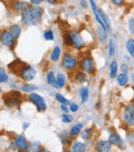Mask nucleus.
I'll return each instance as SVG.
<instances>
[{"label": "nucleus", "instance_id": "cd10ccee", "mask_svg": "<svg viewBox=\"0 0 134 152\" xmlns=\"http://www.w3.org/2000/svg\"><path fill=\"white\" fill-rule=\"evenodd\" d=\"M63 39H64V44L66 45L67 47H73V40H72L70 32L65 33L64 35H63Z\"/></svg>", "mask_w": 134, "mask_h": 152}, {"label": "nucleus", "instance_id": "393cba45", "mask_svg": "<svg viewBox=\"0 0 134 152\" xmlns=\"http://www.w3.org/2000/svg\"><path fill=\"white\" fill-rule=\"evenodd\" d=\"M96 34H97V36H98V38H99V40L100 42H104V40L106 39V30H104L103 28L100 26V27H98V28L96 29Z\"/></svg>", "mask_w": 134, "mask_h": 152}, {"label": "nucleus", "instance_id": "423d86ee", "mask_svg": "<svg viewBox=\"0 0 134 152\" xmlns=\"http://www.w3.org/2000/svg\"><path fill=\"white\" fill-rule=\"evenodd\" d=\"M62 66L67 70H72L78 66V62H76V59L73 56L66 53L62 58Z\"/></svg>", "mask_w": 134, "mask_h": 152}, {"label": "nucleus", "instance_id": "2eb2a0df", "mask_svg": "<svg viewBox=\"0 0 134 152\" xmlns=\"http://www.w3.org/2000/svg\"><path fill=\"white\" fill-rule=\"evenodd\" d=\"M123 120H124L125 124L128 126H133L134 125V117L132 116V115H130L128 112H126V111H124L123 112Z\"/></svg>", "mask_w": 134, "mask_h": 152}, {"label": "nucleus", "instance_id": "a211bd4d", "mask_svg": "<svg viewBox=\"0 0 134 152\" xmlns=\"http://www.w3.org/2000/svg\"><path fill=\"white\" fill-rule=\"evenodd\" d=\"M46 82L49 85L53 87H57L58 88V85H57V78L55 77V74L53 72H49L46 75Z\"/></svg>", "mask_w": 134, "mask_h": 152}, {"label": "nucleus", "instance_id": "9d476101", "mask_svg": "<svg viewBox=\"0 0 134 152\" xmlns=\"http://www.w3.org/2000/svg\"><path fill=\"white\" fill-rule=\"evenodd\" d=\"M112 149V143L109 141H99L95 145V150L99 152H107Z\"/></svg>", "mask_w": 134, "mask_h": 152}, {"label": "nucleus", "instance_id": "ddd939ff", "mask_svg": "<svg viewBox=\"0 0 134 152\" xmlns=\"http://www.w3.org/2000/svg\"><path fill=\"white\" fill-rule=\"evenodd\" d=\"M108 141L112 143V145L114 146H120L122 144V138L119 136L117 132H112L108 137Z\"/></svg>", "mask_w": 134, "mask_h": 152}, {"label": "nucleus", "instance_id": "c85d7f7f", "mask_svg": "<svg viewBox=\"0 0 134 152\" xmlns=\"http://www.w3.org/2000/svg\"><path fill=\"white\" fill-rule=\"evenodd\" d=\"M61 120H62L63 123H71V122L73 121V117H72L71 115H68L67 113H65V114H63L62 117H61Z\"/></svg>", "mask_w": 134, "mask_h": 152}, {"label": "nucleus", "instance_id": "0eeeda50", "mask_svg": "<svg viewBox=\"0 0 134 152\" xmlns=\"http://www.w3.org/2000/svg\"><path fill=\"white\" fill-rule=\"evenodd\" d=\"M16 42V38L10 34L9 31L3 30L1 32V44L2 46L7 47V48H12Z\"/></svg>", "mask_w": 134, "mask_h": 152}, {"label": "nucleus", "instance_id": "4be33fe9", "mask_svg": "<svg viewBox=\"0 0 134 152\" xmlns=\"http://www.w3.org/2000/svg\"><path fill=\"white\" fill-rule=\"evenodd\" d=\"M98 14H99V17H100V19L102 20V22H103L104 24L106 25L107 29H109V27H110V21H109V18H108V17L105 15V12H103V10H98Z\"/></svg>", "mask_w": 134, "mask_h": 152}, {"label": "nucleus", "instance_id": "412c9836", "mask_svg": "<svg viewBox=\"0 0 134 152\" xmlns=\"http://www.w3.org/2000/svg\"><path fill=\"white\" fill-rule=\"evenodd\" d=\"M83 125H84L83 123H80V124H75L74 126H72V127L70 128V130H69V134H70V136H71V137L78 136V134H80V132H82Z\"/></svg>", "mask_w": 134, "mask_h": 152}, {"label": "nucleus", "instance_id": "6ab92c4d", "mask_svg": "<svg viewBox=\"0 0 134 152\" xmlns=\"http://www.w3.org/2000/svg\"><path fill=\"white\" fill-rule=\"evenodd\" d=\"M60 56H61V49L60 47H55L53 49V51L51 52V55H50V59L52 61H58L60 59Z\"/></svg>", "mask_w": 134, "mask_h": 152}, {"label": "nucleus", "instance_id": "7c9ffc66", "mask_svg": "<svg viewBox=\"0 0 134 152\" xmlns=\"http://www.w3.org/2000/svg\"><path fill=\"white\" fill-rule=\"evenodd\" d=\"M8 80V77H7V74L4 72L3 68H0V83H5L6 81Z\"/></svg>", "mask_w": 134, "mask_h": 152}, {"label": "nucleus", "instance_id": "f257e3e1", "mask_svg": "<svg viewBox=\"0 0 134 152\" xmlns=\"http://www.w3.org/2000/svg\"><path fill=\"white\" fill-rule=\"evenodd\" d=\"M7 67L12 74L18 76L19 78H21L25 82H29V81L33 80L35 78V69L32 66L28 65L20 59H16L14 61L10 62L7 65Z\"/></svg>", "mask_w": 134, "mask_h": 152}, {"label": "nucleus", "instance_id": "c9c22d12", "mask_svg": "<svg viewBox=\"0 0 134 152\" xmlns=\"http://www.w3.org/2000/svg\"><path fill=\"white\" fill-rule=\"evenodd\" d=\"M125 111L128 112L129 114L132 115L134 117V104H129V106H127L126 108H125Z\"/></svg>", "mask_w": 134, "mask_h": 152}, {"label": "nucleus", "instance_id": "20e7f679", "mask_svg": "<svg viewBox=\"0 0 134 152\" xmlns=\"http://www.w3.org/2000/svg\"><path fill=\"white\" fill-rule=\"evenodd\" d=\"M80 67L82 70L86 72L89 75H95L96 74V63H95L94 59L92 57H84L82 60L80 61Z\"/></svg>", "mask_w": 134, "mask_h": 152}, {"label": "nucleus", "instance_id": "4c0bfd02", "mask_svg": "<svg viewBox=\"0 0 134 152\" xmlns=\"http://www.w3.org/2000/svg\"><path fill=\"white\" fill-rule=\"evenodd\" d=\"M69 109L71 112H76V111H78V106L76 104H69Z\"/></svg>", "mask_w": 134, "mask_h": 152}, {"label": "nucleus", "instance_id": "a878e982", "mask_svg": "<svg viewBox=\"0 0 134 152\" xmlns=\"http://www.w3.org/2000/svg\"><path fill=\"white\" fill-rule=\"evenodd\" d=\"M66 84V80H65V77L63 74H59L57 76V85H58V88H63Z\"/></svg>", "mask_w": 134, "mask_h": 152}, {"label": "nucleus", "instance_id": "f3484780", "mask_svg": "<svg viewBox=\"0 0 134 152\" xmlns=\"http://www.w3.org/2000/svg\"><path fill=\"white\" fill-rule=\"evenodd\" d=\"M86 145L82 142H74L71 146V151L73 152H84L86 151Z\"/></svg>", "mask_w": 134, "mask_h": 152}, {"label": "nucleus", "instance_id": "7ed1b4c3", "mask_svg": "<svg viewBox=\"0 0 134 152\" xmlns=\"http://www.w3.org/2000/svg\"><path fill=\"white\" fill-rule=\"evenodd\" d=\"M22 94L21 92L17 90L9 91L7 93L2 95V99H3L4 104L8 108H14V107H19L22 104Z\"/></svg>", "mask_w": 134, "mask_h": 152}, {"label": "nucleus", "instance_id": "dca6fc26", "mask_svg": "<svg viewBox=\"0 0 134 152\" xmlns=\"http://www.w3.org/2000/svg\"><path fill=\"white\" fill-rule=\"evenodd\" d=\"M128 75L126 74V72H122V74H120L118 77H117V82H118V85L119 86H125V85L128 83Z\"/></svg>", "mask_w": 134, "mask_h": 152}, {"label": "nucleus", "instance_id": "4468645a", "mask_svg": "<svg viewBox=\"0 0 134 152\" xmlns=\"http://www.w3.org/2000/svg\"><path fill=\"white\" fill-rule=\"evenodd\" d=\"M8 31L10 32V34H12V36H14V38H18L19 36L21 35V32H22V28H21V26L20 25H17V24H14V25H12V26L8 28Z\"/></svg>", "mask_w": 134, "mask_h": 152}, {"label": "nucleus", "instance_id": "79ce46f5", "mask_svg": "<svg viewBox=\"0 0 134 152\" xmlns=\"http://www.w3.org/2000/svg\"><path fill=\"white\" fill-rule=\"evenodd\" d=\"M121 68H122L123 72H128V66H127L126 64H122V66H121Z\"/></svg>", "mask_w": 134, "mask_h": 152}, {"label": "nucleus", "instance_id": "37998d69", "mask_svg": "<svg viewBox=\"0 0 134 152\" xmlns=\"http://www.w3.org/2000/svg\"><path fill=\"white\" fill-rule=\"evenodd\" d=\"M80 5H82L84 8H86L87 7V2H86V0H80Z\"/></svg>", "mask_w": 134, "mask_h": 152}, {"label": "nucleus", "instance_id": "ea45409f", "mask_svg": "<svg viewBox=\"0 0 134 152\" xmlns=\"http://www.w3.org/2000/svg\"><path fill=\"white\" fill-rule=\"evenodd\" d=\"M61 110H62L64 113H68V112L70 111V109H69V107H67V106H66V104H61Z\"/></svg>", "mask_w": 134, "mask_h": 152}, {"label": "nucleus", "instance_id": "f03ea898", "mask_svg": "<svg viewBox=\"0 0 134 152\" xmlns=\"http://www.w3.org/2000/svg\"><path fill=\"white\" fill-rule=\"evenodd\" d=\"M42 15H43V10L41 7L27 6L21 14V20H22L23 24L27 25V26H32V25H36L40 22Z\"/></svg>", "mask_w": 134, "mask_h": 152}, {"label": "nucleus", "instance_id": "bb28decb", "mask_svg": "<svg viewBox=\"0 0 134 152\" xmlns=\"http://www.w3.org/2000/svg\"><path fill=\"white\" fill-rule=\"evenodd\" d=\"M21 90L24 92H32L34 90H38V87L32 84H25L21 87Z\"/></svg>", "mask_w": 134, "mask_h": 152}, {"label": "nucleus", "instance_id": "c03bdc74", "mask_svg": "<svg viewBox=\"0 0 134 152\" xmlns=\"http://www.w3.org/2000/svg\"><path fill=\"white\" fill-rule=\"evenodd\" d=\"M46 2H49V3H52V4H54V3H57L58 2V0H46Z\"/></svg>", "mask_w": 134, "mask_h": 152}, {"label": "nucleus", "instance_id": "b1692460", "mask_svg": "<svg viewBox=\"0 0 134 152\" xmlns=\"http://www.w3.org/2000/svg\"><path fill=\"white\" fill-rule=\"evenodd\" d=\"M126 49L129 54L132 57H134V38L128 39V42H126Z\"/></svg>", "mask_w": 134, "mask_h": 152}, {"label": "nucleus", "instance_id": "c756f323", "mask_svg": "<svg viewBox=\"0 0 134 152\" xmlns=\"http://www.w3.org/2000/svg\"><path fill=\"white\" fill-rule=\"evenodd\" d=\"M56 99L58 100L60 104H69V100L66 99V98H65L64 96H63L62 94H60V93H57L56 94Z\"/></svg>", "mask_w": 134, "mask_h": 152}, {"label": "nucleus", "instance_id": "58836bf2", "mask_svg": "<svg viewBox=\"0 0 134 152\" xmlns=\"http://www.w3.org/2000/svg\"><path fill=\"white\" fill-rule=\"evenodd\" d=\"M110 1H112V3L114 4V5H117V6H122L123 4H124L125 0H110Z\"/></svg>", "mask_w": 134, "mask_h": 152}, {"label": "nucleus", "instance_id": "a19ab883", "mask_svg": "<svg viewBox=\"0 0 134 152\" xmlns=\"http://www.w3.org/2000/svg\"><path fill=\"white\" fill-rule=\"evenodd\" d=\"M42 1H43V0H30V3L33 4V5H38V4H40Z\"/></svg>", "mask_w": 134, "mask_h": 152}, {"label": "nucleus", "instance_id": "e433bc0d", "mask_svg": "<svg viewBox=\"0 0 134 152\" xmlns=\"http://www.w3.org/2000/svg\"><path fill=\"white\" fill-rule=\"evenodd\" d=\"M127 140H128V142H129V143L133 144V143H134V132H129V134H127Z\"/></svg>", "mask_w": 134, "mask_h": 152}, {"label": "nucleus", "instance_id": "f8f14e48", "mask_svg": "<svg viewBox=\"0 0 134 152\" xmlns=\"http://www.w3.org/2000/svg\"><path fill=\"white\" fill-rule=\"evenodd\" d=\"M27 6H29L28 3H26V2H23V1H16L14 4H12V8L16 12H18V14H22L23 10H25V8L27 7Z\"/></svg>", "mask_w": 134, "mask_h": 152}, {"label": "nucleus", "instance_id": "2f4dec72", "mask_svg": "<svg viewBox=\"0 0 134 152\" xmlns=\"http://www.w3.org/2000/svg\"><path fill=\"white\" fill-rule=\"evenodd\" d=\"M108 48H109V51H108V54H109V56H114V50H116V47H114V39H110L109 40V44H108Z\"/></svg>", "mask_w": 134, "mask_h": 152}, {"label": "nucleus", "instance_id": "aec40b11", "mask_svg": "<svg viewBox=\"0 0 134 152\" xmlns=\"http://www.w3.org/2000/svg\"><path fill=\"white\" fill-rule=\"evenodd\" d=\"M117 72H118V63L117 61H112L109 65V77L112 79L116 78Z\"/></svg>", "mask_w": 134, "mask_h": 152}, {"label": "nucleus", "instance_id": "f704fd0d", "mask_svg": "<svg viewBox=\"0 0 134 152\" xmlns=\"http://www.w3.org/2000/svg\"><path fill=\"white\" fill-rule=\"evenodd\" d=\"M128 28H129V31L131 32V34L134 35V19L133 18H130L128 20Z\"/></svg>", "mask_w": 134, "mask_h": 152}, {"label": "nucleus", "instance_id": "a18cd8bd", "mask_svg": "<svg viewBox=\"0 0 134 152\" xmlns=\"http://www.w3.org/2000/svg\"><path fill=\"white\" fill-rule=\"evenodd\" d=\"M28 126H29V123H24V125H23V128H24V129H26Z\"/></svg>", "mask_w": 134, "mask_h": 152}, {"label": "nucleus", "instance_id": "473e14b6", "mask_svg": "<svg viewBox=\"0 0 134 152\" xmlns=\"http://www.w3.org/2000/svg\"><path fill=\"white\" fill-rule=\"evenodd\" d=\"M91 136H92V130H91L90 128L85 129L84 132H82V138L84 139V140H89V139L91 138Z\"/></svg>", "mask_w": 134, "mask_h": 152}, {"label": "nucleus", "instance_id": "9b49d317", "mask_svg": "<svg viewBox=\"0 0 134 152\" xmlns=\"http://www.w3.org/2000/svg\"><path fill=\"white\" fill-rule=\"evenodd\" d=\"M73 79L76 83L82 84V83H85L88 81V76H87L86 72H84V70H78V72H75V74H74Z\"/></svg>", "mask_w": 134, "mask_h": 152}, {"label": "nucleus", "instance_id": "39448f33", "mask_svg": "<svg viewBox=\"0 0 134 152\" xmlns=\"http://www.w3.org/2000/svg\"><path fill=\"white\" fill-rule=\"evenodd\" d=\"M29 100L36 107V110L38 112H43L46 110V104L44 102V99L42 98V96H40L37 93H30L29 94Z\"/></svg>", "mask_w": 134, "mask_h": 152}, {"label": "nucleus", "instance_id": "5701e85b", "mask_svg": "<svg viewBox=\"0 0 134 152\" xmlns=\"http://www.w3.org/2000/svg\"><path fill=\"white\" fill-rule=\"evenodd\" d=\"M80 98H82V102L83 104H85V102L88 100V97H89V90L87 87H83V88H80Z\"/></svg>", "mask_w": 134, "mask_h": 152}, {"label": "nucleus", "instance_id": "6e6552de", "mask_svg": "<svg viewBox=\"0 0 134 152\" xmlns=\"http://www.w3.org/2000/svg\"><path fill=\"white\" fill-rule=\"evenodd\" d=\"M14 146L20 151H26L29 149V144L23 136H18L14 138Z\"/></svg>", "mask_w": 134, "mask_h": 152}, {"label": "nucleus", "instance_id": "72a5a7b5", "mask_svg": "<svg viewBox=\"0 0 134 152\" xmlns=\"http://www.w3.org/2000/svg\"><path fill=\"white\" fill-rule=\"evenodd\" d=\"M43 37L46 38V40H53L54 39V33L52 30H46L43 33Z\"/></svg>", "mask_w": 134, "mask_h": 152}, {"label": "nucleus", "instance_id": "1a4fd4ad", "mask_svg": "<svg viewBox=\"0 0 134 152\" xmlns=\"http://www.w3.org/2000/svg\"><path fill=\"white\" fill-rule=\"evenodd\" d=\"M70 34H71L72 40H73V47H74V48L78 49V50L84 48V47H85V42H84V39L82 38V36H80L76 31H71V32H70Z\"/></svg>", "mask_w": 134, "mask_h": 152}, {"label": "nucleus", "instance_id": "49530a36", "mask_svg": "<svg viewBox=\"0 0 134 152\" xmlns=\"http://www.w3.org/2000/svg\"><path fill=\"white\" fill-rule=\"evenodd\" d=\"M132 80H133V82H134V75L132 76Z\"/></svg>", "mask_w": 134, "mask_h": 152}]
</instances>
